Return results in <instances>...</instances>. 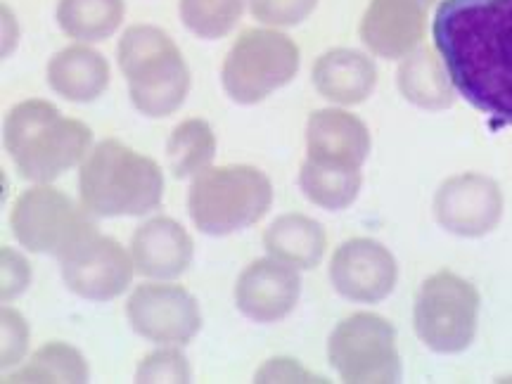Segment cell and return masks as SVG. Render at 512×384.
<instances>
[{"mask_svg":"<svg viewBox=\"0 0 512 384\" xmlns=\"http://www.w3.org/2000/svg\"><path fill=\"white\" fill-rule=\"evenodd\" d=\"M190 233L169 216L145 221L131 240V259L136 273L150 280H176L192 264Z\"/></svg>","mask_w":512,"mask_h":384,"instance_id":"obj_16","label":"cell"},{"mask_svg":"<svg viewBox=\"0 0 512 384\" xmlns=\"http://www.w3.org/2000/svg\"><path fill=\"white\" fill-rule=\"evenodd\" d=\"M299 72V48L275 29H247L221 67V86L238 105H256L285 88Z\"/></svg>","mask_w":512,"mask_h":384,"instance_id":"obj_7","label":"cell"},{"mask_svg":"<svg viewBox=\"0 0 512 384\" xmlns=\"http://www.w3.org/2000/svg\"><path fill=\"white\" fill-rule=\"evenodd\" d=\"M313 86L325 100L339 107L366 102L375 91L377 67L368 55L351 48H335L313 62Z\"/></svg>","mask_w":512,"mask_h":384,"instance_id":"obj_17","label":"cell"},{"mask_svg":"<svg viewBox=\"0 0 512 384\" xmlns=\"http://www.w3.org/2000/svg\"><path fill=\"white\" fill-rule=\"evenodd\" d=\"M363 185L361 166L335 159L306 157L299 171V188L320 209L342 211L358 200Z\"/></svg>","mask_w":512,"mask_h":384,"instance_id":"obj_22","label":"cell"},{"mask_svg":"<svg viewBox=\"0 0 512 384\" xmlns=\"http://www.w3.org/2000/svg\"><path fill=\"white\" fill-rule=\"evenodd\" d=\"M79 188L93 216H145L162 204L164 174L155 159L107 138L83 159Z\"/></svg>","mask_w":512,"mask_h":384,"instance_id":"obj_3","label":"cell"},{"mask_svg":"<svg viewBox=\"0 0 512 384\" xmlns=\"http://www.w3.org/2000/svg\"><path fill=\"white\" fill-rule=\"evenodd\" d=\"M318 0H249V10L266 27H297L311 17Z\"/></svg>","mask_w":512,"mask_h":384,"instance_id":"obj_29","label":"cell"},{"mask_svg":"<svg viewBox=\"0 0 512 384\" xmlns=\"http://www.w3.org/2000/svg\"><path fill=\"white\" fill-rule=\"evenodd\" d=\"M126 15L124 0H60L57 24L79 43L107 41Z\"/></svg>","mask_w":512,"mask_h":384,"instance_id":"obj_23","label":"cell"},{"mask_svg":"<svg viewBox=\"0 0 512 384\" xmlns=\"http://www.w3.org/2000/svg\"><path fill=\"white\" fill-rule=\"evenodd\" d=\"M432 36L460 98L512 126V0H441Z\"/></svg>","mask_w":512,"mask_h":384,"instance_id":"obj_1","label":"cell"},{"mask_svg":"<svg viewBox=\"0 0 512 384\" xmlns=\"http://www.w3.org/2000/svg\"><path fill=\"white\" fill-rule=\"evenodd\" d=\"M396 86L403 98L422 110H448L456 100V88L439 53L434 55L430 48L422 46L401 60Z\"/></svg>","mask_w":512,"mask_h":384,"instance_id":"obj_21","label":"cell"},{"mask_svg":"<svg viewBox=\"0 0 512 384\" xmlns=\"http://www.w3.org/2000/svg\"><path fill=\"white\" fill-rule=\"evenodd\" d=\"M479 306L482 299L470 280L451 271L434 273L415 297V335L437 354H460L475 342Z\"/></svg>","mask_w":512,"mask_h":384,"instance_id":"obj_8","label":"cell"},{"mask_svg":"<svg viewBox=\"0 0 512 384\" xmlns=\"http://www.w3.org/2000/svg\"><path fill=\"white\" fill-rule=\"evenodd\" d=\"M503 216V192L494 178L484 174L451 176L434 197V219L451 235L482 238L496 230Z\"/></svg>","mask_w":512,"mask_h":384,"instance_id":"obj_11","label":"cell"},{"mask_svg":"<svg viewBox=\"0 0 512 384\" xmlns=\"http://www.w3.org/2000/svg\"><path fill=\"white\" fill-rule=\"evenodd\" d=\"M15 240L34 254L67 259L98 235L93 214L62 190L34 185L17 197L10 214Z\"/></svg>","mask_w":512,"mask_h":384,"instance_id":"obj_6","label":"cell"},{"mask_svg":"<svg viewBox=\"0 0 512 384\" xmlns=\"http://www.w3.org/2000/svg\"><path fill=\"white\" fill-rule=\"evenodd\" d=\"M268 256L297 268L313 271L323 261L328 249V235L318 221L304 214H285L271 223L264 235Z\"/></svg>","mask_w":512,"mask_h":384,"instance_id":"obj_20","label":"cell"},{"mask_svg":"<svg viewBox=\"0 0 512 384\" xmlns=\"http://www.w3.org/2000/svg\"><path fill=\"white\" fill-rule=\"evenodd\" d=\"M190 363L178 347H162L147 354L136 370L138 382H190Z\"/></svg>","mask_w":512,"mask_h":384,"instance_id":"obj_27","label":"cell"},{"mask_svg":"<svg viewBox=\"0 0 512 384\" xmlns=\"http://www.w3.org/2000/svg\"><path fill=\"white\" fill-rule=\"evenodd\" d=\"M306 157L335 159L363 166L370 155V131L356 114L337 110L311 112L306 124Z\"/></svg>","mask_w":512,"mask_h":384,"instance_id":"obj_18","label":"cell"},{"mask_svg":"<svg viewBox=\"0 0 512 384\" xmlns=\"http://www.w3.org/2000/svg\"><path fill=\"white\" fill-rule=\"evenodd\" d=\"M31 283V266L12 247L0 249V302L10 304L19 294L27 292Z\"/></svg>","mask_w":512,"mask_h":384,"instance_id":"obj_30","label":"cell"},{"mask_svg":"<svg viewBox=\"0 0 512 384\" xmlns=\"http://www.w3.org/2000/svg\"><path fill=\"white\" fill-rule=\"evenodd\" d=\"M29 349V325L24 316L8 304L0 309V368L19 366Z\"/></svg>","mask_w":512,"mask_h":384,"instance_id":"obj_28","label":"cell"},{"mask_svg":"<svg viewBox=\"0 0 512 384\" xmlns=\"http://www.w3.org/2000/svg\"><path fill=\"white\" fill-rule=\"evenodd\" d=\"M128 325L159 347H185L202 328L200 304L171 280L138 285L126 302Z\"/></svg>","mask_w":512,"mask_h":384,"instance_id":"obj_10","label":"cell"},{"mask_svg":"<svg viewBox=\"0 0 512 384\" xmlns=\"http://www.w3.org/2000/svg\"><path fill=\"white\" fill-rule=\"evenodd\" d=\"M136 264L117 240L95 235L86 245L62 259L64 285L88 302H112L131 285Z\"/></svg>","mask_w":512,"mask_h":384,"instance_id":"obj_12","label":"cell"},{"mask_svg":"<svg viewBox=\"0 0 512 384\" xmlns=\"http://www.w3.org/2000/svg\"><path fill=\"white\" fill-rule=\"evenodd\" d=\"M302 297L297 268L273 259H256L235 283V304L254 323H278L290 316Z\"/></svg>","mask_w":512,"mask_h":384,"instance_id":"obj_14","label":"cell"},{"mask_svg":"<svg viewBox=\"0 0 512 384\" xmlns=\"http://www.w3.org/2000/svg\"><path fill=\"white\" fill-rule=\"evenodd\" d=\"M247 3L249 0H181V19L195 36L216 41L238 27Z\"/></svg>","mask_w":512,"mask_h":384,"instance_id":"obj_26","label":"cell"},{"mask_svg":"<svg viewBox=\"0 0 512 384\" xmlns=\"http://www.w3.org/2000/svg\"><path fill=\"white\" fill-rule=\"evenodd\" d=\"M3 27H5V48H3V53L8 55L10 50H12V43L17 41V36H12V34H10V27H12V15H10V10L5 8V5H3Z\"/></svg>","mask_w":512,"mask_h":384,"instance_id":"obj_32","label":"cell"},{"mask_svg":"<svg viewBox=\"0 0 512 384\" xmlns=\"http://www.w3.org/2000/svg\"><path fill=\"white\" fill-rule=\"evenodd\" d=\"M3 143L19 176L46 185L88 157L93 133L83 121L62 117L53 102L24 100L5 117Z\"/></svg>","mask_w":512,"mask_h":384,"instance_id":"obj_2","label":"cell"},{"mask_svg":"<svg viewBox=\"0 0 512 384\" xmlns=\"http://www.w3.org/2000/svg\"><path fill=\"white\" fill-rule=\"evenodd\" d=\"M119 69L133 107L150 119L181 110L190 91V69L171 36L159 27L136 24L119 41Z\"/></svg>","mask_w":512,"mask_h":384,"instance_id":"obj_4","label":"cell"},{"mask_svg":"<svg viewBox=\"0 0 512 384\" xmlns=\"http://www.w3.org/2000/svg\"><path fill=\"white\" fill-rule=\"evenodd\" d=\"M273 185L264 171L247 164L209 166L190 185L188 211L192 223L207 235L240 233L268 214Z\"/></svg>","mask_w":512,"mask_h":384,"instance_id":"obj_5","label":"cell"},{"mask_svg":"<svg viewBox=\"0 0 512 384\" xmlns=\"http://www.w3.org/2000/svg\"><path fill=\"white\" fill-rule=\"evenodd\" d=\"M330 280L337 294L358 304H377L394 292L399 266L394 254L377 240L354 238L335 249Z\"/></svg>","mask_w":512,"mask_h":384,"instance_id":"obj_13","label":"cell"},{"mask_svg":"<svg viewBox=\"0 0 512 384\" xmlns=\"http://www.w3.org/2000/svg\"><path fill=\"white\" fill-rule=\"evenodd\" d=\"M430 5L422 0H370L361 19V38L384 60H403L422 46Z\"/></svg>","mask_w":512,"mask_h":384,"instance_id":"obj_15","label":"cell"},{"mask_svg":"<svg viewBox=\"0 0 512 384\" xmlns=\"http://www.w3.org/2000/svg\"><path fill=\"white\" fill-rule=\"evenodd\" d=\"M216 136L214 128L202 119H185L171 133L166 143V159H169L171 174L181 181L197 178L209 166H214Z\"/></svg>","mask_w":512,"mask_h":384,"instance_id":"obj_24","label":"cell"},{"mask_svg":"<svg viewBox=\"0 0 512 384\" xmlns=\"http://www.w3.org/2000/svg\"><path fill=\"white\" fill-rule=\"evenodd\" d=\"M422 3H427V5H430V8H432V5L437 3V0H422Z\"/></svg>","mask_w":512,"mask_h":384,"instance_id":"obj_33","label":"cell"},{"mask_svg":"<svg viewBox=\"0 0 512 384\" xmlns=\"http://www.w3.org/2000/svg\"><path fill=\"white\" fill-rule=\"evenodd\" d=\"M328 361L342 382L392 384L401 380L394 325L377 313H354L332 330Z\"/></svg>","mask_w":512,"mask_h":384,"instance_id":"obj_9","label":"cell"},{"mask_svg":"<svg viewBox=\"0 0 512 384\" xmlns=\"http://www.w3.org/2000/svg\"><path fill=\"white\" fill-rule=\"evenodd\" d=\"M88 377L91 370L81 351L64 342H50L5 382H88Z\"/></svg>","mask_w":512,"mask_h":384,"instance_id":"obj_25","label":"cell"},{"mask_svg":"<svg viewBox=\"0 0 512 384\" xmlns=\"http://www.w3.org/2000/svg\"><path fill=\"white\" fill-rule=\"evenodd\" d=\"M256 382H320V377L297 366L292 358H273L256 373Z\"/></svg>","mask_w":512,"mask_h":384,"instance_id":"obj_31","label":"cell"},{"mask_svg":"<svg viewBox=\"0 0 512 384\" xmlns=\"http://www.w3.org/2000/svg\"><path fill=\"white\" fill-rule=\"evenodd\" d=\"M48 86L67 102H93L110 86V62L88 46H69L50 57Z\"/></svg>","mask_w":512,"mask_h":384,"instance_id":"obj_19","label":"cell"}]
</instances>
